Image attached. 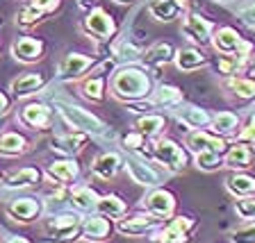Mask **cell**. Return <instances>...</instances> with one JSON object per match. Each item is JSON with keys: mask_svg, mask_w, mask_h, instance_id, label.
<instances>
[{"mask_svg": "<svg viewBox=\"0 0 255 243\" xmlns=\"http://www.w3.org/2000/svg\"><path fill=\"white\" fill-rule=\"evenodd\" d=\"M153 93V78L148 71L137 64H123L110 78V95L114 100L130 105L137 100H146Z\"/></svg>", "mask_w": 255, "mask_h": 243, "instance_id": "obj_1", "label": "cell"}, {"mask_svg": "<svg viewBox=\"0 0 255 243\" xmlns=\"http://www.w3.org/2000/svg\"><path fill=\"white\" fill-rule=\"evenodd\" d=\"M150 159L169 173H182L189 166V153L178 141L169 137H159L150 146Z\"/></svg>", "mask_w": 255, "mask_h": 243, "instance_id": "obj_2", "label": "cell"}, {"mask_svg": "<svg viewBox=\"0 0 255 243\" xmlns=\"http://www.w3.org/2000/svg\"><path fill=\"white\" fill-rule=\"evenodd\" d=\"M80 32L98 43H107L117 37L119 25H117V21H114V16H112L105 7L96 5L94 9L87 11L85 18L80 21Z\"/></svg>", "mask_w": 255, "mask_h": 243, "instance_id": "obj_3", "label": "cell"}, {"mask_svg": "<svg viewBox=\"0 0 255 243\" xmlns=\"http://www.w3.org/2000/svg\"><path fill=\"white\" fill-rule=\"evenodd\" d=\"M117 59H103V62H96V66L91 69L89 75H85L82 78V82H80V91H82V95H85L87 100L91 102H103L105 100V91H107V82H110V73H114L117 71Z\"/></svg>", "mask_w": 255, "mask_h": 243, "instance_id": "obj_4", "label": "cell"}, {"mask_svg": "<svg viewBox=\"0 0 255 243\" xmlns=\"http://www.w3.org/2000/svg\"><path fill=\"white\" fill-rule=\"evenodd\" d=\"M82 221L85 218L75 214H59V216L48 218L43 223V232L50 237V243H73L75 239L82 237Z\"/></svg>", "mask_w": 255, "mask_h": 243, "instance_id": "obj_5", "label": "cell"}, {"mask_svg": "<svg viewBox=\"0 0 255 243\" xmlns=\"http://www.w3.org/2000/svg\"><path fill=\"white\" fill-rule=\"evenodd\" d=\"M59 109V116L66 121V125L78 130V132H85V134H94V137H103L107 134V123H103L101 118L91 114V111L82 109V107H75V105H64L59 102L57 105Z\"/></svg>", "mask_w": 255, "mask_h": 243, "instance_id": "obj_6", "label": "cell"}, {"mask_svg": "<svg viewBox=\"0 0 255 243\" xmlns=\"http://www.w3.org/2000/svg\"><path fill=\"white\" fill-rule=\"evenodd\" d=\"M212 48L219 55H253V43L242 37L233 25H217L212 34Z\"/></svg>", "mask_w": 255, "mask_h": 243, "instance_id": "obj_7", "label": "cell"}, {"mask_svg": "<svg viewBox=\"0 0 255 243\" xmlns=\"http://www.w3.org/2000/svg\"><path fill=\"white\" fill-rule=\"evenodd\" d=\"M180 30L194 46L207 48V46H212V34H214V30H217V25H214L210 18H205L201 11L187 9L185 16H182V27Z\"/></svg>", "mask_w": 255, "mask_h": 243, "instance_id": "obj_8", "label": "cell"}, {"mask_svg": "<svg viewBox=\"0 0 255 243\" xmlns=\"http://www.w3.org/2000/svg\"><path fill=\"white\" fill-rule=\"evenodd\" d=\"M198 228V221L191 216H171L166 225L155 232V241L157 243H191L194 232Z\"/></svg>", "mask_w": 255, "mask_h": 243, "instance_id": "obj_9", "label": "cell"}, {"mask_svg": "<svg viewBox=\"0 0 255 243\" xmlns=\"http://www.w3.org/2000/svg\"><path fill=\"white\" fill-rule=\"evenodd\" d=\"M46 214V205L39 198H14L5 205V216L9 221L18 223V225H30V223H37L39 218Z\"/></svg>", "mask_w": 255, "mask_h": 243, "instance_id": "obj_10", "label": "cell"}, {"mask_svg": "<svg viewBox=\"0 0 255 243\" xmlns=\"http://www.w3.org/2000/svg\"><path fill=\"white\" fill-rule=\"evenodd\" d=\"M175 205H178V200H175L173 191L162 189V186H155V189H150L148 193L141 198L139 209L153 214V216L162 218V221H169V218L175 214Z\"/></svg>", "mask_w": 255, "mask_h": 243, "instance_id": "obj_11", "label": "cell"}, {"mask_svg": "<svg viewBox=\"0 0 255 243\" xmlns=\"http://www.w3.org/2000/svg\"><path fill=\"white\" fill-rule=\"evenodd\" d=\"M114 225H117V232H121L123 237L137 239V237H146V234H150V232H157V230L164 225V221L148 212H139V214H132V216L126 214V216L119 218Z\"/></svg>", "mask_w": 255, "mask_h": 243, "instance_id": "obj_12", "label": "cell"}, {"mask_svg": "<svg viewBox=\"0 0 255 243\" xmlns=\"http://www.w3.org/2000/svg\"><path fill=\"white\" fill-rule=\"evenodd\" d=\"M18 123L34 132H48L53 127V109L43 102H27L18 111Z\"/></svg>", "mask_w": 255, "mask_h": 243, "instance_id": "obj_13", "label": "cell"}, {"mask_svg": "<svg viewBox=\"0 0 255 243\" xmlns=\"http://www.w3.org/2000/svg\"><path fill=\"white\" fill-rule=\"evenodd\" d=\"M96 66V59L91 55L82 53H69L64 55L62 62L57 64V78L66 80V82H78L87 75V71Z\"/></svg>", "mask_w": 255, "mask_h": 243, "instance_id": "obj_14", "label": "cell"}, {"mask_svg": "<svg viewBox=\"0 0 255 243\" xmlns=\"http://www.w3.org/2000/svg\"><path fill=\"white\" fill-rule=\"evenodd\" d=\"M11 57L21 64H37L46 57V41L32 34H23V37L14 39L11 43Z\"/></svg>", "mask_w": 255, "mask_h": 243, "instance_id": "obj_15", "label": "cell"}, {"mask_svg": "<svg viewBox=\"0 0 255 243\" xmlns=\"http://www.w3.org/2000/svg\"><path fill=\"white\" fill-rule=\"evenodd\" d=\"M187 148L194 155L203 153V150H212V153L226 155L230 148V141L219 137V134H214L212 130H191V132L187 134Z\"/></svg>", "mask_w": 255, "mask_h": 243, "instance_id": "obj_16", "label": "cell"}, {"mask_svg": "<svg viewBox=\"0 0 255 243\" xmlns=\"http://www.w3.org/2000/svg\"><path fill=\"white\" fill-rule=\"evenodd\" d=\"M114 230H117V225L112 223L110 216L94 214V216L82 221V237L80 239H85L87 243H105L114 234Z\"/></svg>", "mask_w": 255, "mask_h": 243, "instance_id": "obj_17", "label": "cell"}, {"mask_svg": "<svg viewBox=\"0 0 255 243\" xmlns=\"http://www.w3.org/2000/svg\"><path fill=\"white\" fill-rule=\"evenodd\" d=\"M43 177H48L57 186H71L80 177V164L73 157L57 159L53 164H48V168L43 170Z\"/></svg>", "mask_w": 255, "mask_h": 243, "instance_id": "obj_18", "label": "cell"}, {"mask_svg": "<svg viewBox=\"0 0 255 243\" xmlns=\"http://www.w3.org/2000/svg\"><path fill=\"white\" fill-rule=\"evenodd\" d=\"M173 64H175V69L182 71V73H194V71H201V69H205V66H210L212 59H210V55H207L203 48L187 46L175 53Z\"/></svg>", "mask_w": 255, "mask_h": 243, "instance_id": "obj_19", "label": "cell"}, {"mask_svg": "<svg viewBox=\"0 0 255 243\" xmlns=\"http://www.w3.org/2000/svg\"><path fill=\"white\" fill-rule=\"evenodd\" d=\"M126 170H128V175L132 177V182H137L139 186L155 189V186L162 184V177H159L157 170H155L148 162H141V159H137V157L126 159Z\"/></svg>", "mask_w": 255, "mask_h": 243, "instance_id": "obj_20", "label": "cell"}, {"mask_svg": "<svg viewBox=\"0 0 255 243\" xmlns=\"http://www.w3.org/2000/svg\"><path fill=\"white\" fill-rule=\"evenodd\" d=\"M43 170L37 166H23V168L9 170L7 175H2V184L7 189H34L37 184H41Z\"/></svg>", "mask_w": 255, "mask_h": 243, "instance_id": "obj_21", "label": "cell"}, {"mask_svg": "<svg viewBox=\"0 0 255 243\" xmlns=\"http://www.w3.org/2000/svg\"><path fill=\"white\" fill-rule=\"evenodd\" d=\"M253 159H255L253 146L242 143V141H233L228 153L223 155V166L230 170H249L253 166Z\"/></svg>", "mask_w": 255, "mask_h": 243, "instance_id": "obj_22", "label": "cell"}, {"mask_svg": "<svg viewBox=\"0 0 255 243\" xmlns=\"http://www.w3.org/2000/svg\"><path fill=\"white\" fill-rule=\"evenodd\" d=\"M46 84H48V78L43 73H23L11 80L9 91L14 95V100H21V98H30V95L39 93Z\"/></svg>", "mask_w": 255, "mask_h": 243, "instance_id": "obj_23", "label": "cell"}, {"mask_svg": "<svg viewBox=\"0 0 255 243\" xmlns=\"http://www.w3.org/2000/svg\"><path fill=\"white\" fill-rule=\"evenodd\" d=\"M175 121L182 123L187 130H205L207 125H212V116L198 105H178Z\"/></svg>", "mask_w": 255, "mask_h": 243, "instance_id": "obj_24", "label": "cell"}, {"mask_svg": "<svg viewBox=\"0 0 255 243\" xmlns=\"http://www.w3.org/2000/svg\"><path fill=\"white\" fill-rule=\"evenodd\" d=\"M175 53H178V48L171 41H157V43H153L146 53H141V62L146 64V66H150V69H162V66L173 64Z\"/></svg>", "mask_w": 255, "mask_h": 243, "instance_id": "obj_25", "label": "cell"}, {"mask_svg": "<svg viewBox=\"0 0 255 243\" xmlns=\"http://www.w3.org/2000/svg\"><path fill=\"white\" fill-rule=\"evenodd\" d=\"M30 150V139L18 130H0V157H21Z\"/></svg>", "mask_w": 255, "mask_h": 243, "instance_id": "obj_26", "label": "cell"}, {"mask_svg": "<svg viewBox=\"0 0 255 243\" xmlns=\"http://www.w3.org/2000/svg\"><path fill=\"white\" fill-rule=\"evenodd\" d=\"M123 166H126V159L119 153H103L94 159L91 173H94L98 180H114Z\"/></svg>", "mask_w": 255, "mask_h": 243, "instance_id": "obj_27", "label": "cell"}, {"mask_svg": "<svg viewBox=\"0 0 255 243\" xmlns=\"http://www.w3.org/2000/svg\"><path fill=\"white\" fill-rule=\"evenodd\" d=\"M251 55H219L214 59L212 66L219 75L223 78H233V75H246V66H249Z\"/></svg>", "mask_w": 255, "mask_h": 243, "instance_id": "obj_28", "label": "cell"}, {"mask_svg": "<svg viewBox=\"0 0 255 243\" xmlns=\"http://www.w3.org/2000/svg\"><path fill=\"white\" fill-rule=\"evenodd\" d=\"M226 189L235 198L255 196V177L246 170H230V175L226 177Z\"/></svg>", "mask_w": 255, "mask_h": 243, "instance_id": "obj_29", "label": "cell"}, {"mask_svg": "<svg viewBox=\"0 0 255 243\" xmlns=\"http://www.w3.org/2000/svg\"><path fill=\"white\" fill-rule=\"evenodd\" d=\"M223 86L233 93L237 100H255V80L249 75H233V78H223Z\"/></svg>", "mask_w": 255, "mask_h": 243, "instance_id": "obj_30", "label": "cell"}, {"mask_svg": "<svg viewBox=\"0 0 255 243\" xmlns=\"http://www.w3.org/2000/svg\"><path fill=\"white\" fill-rule=\"evenodd\" d=\"M239 127H242L239 125V116L235 111H219V114L212 116V132L228 139V141H233L239 134Z\"/></svg>", "mask_w": 255, "mask_h": 243, "instance_id": "obj_31", "label": "cell"}, {"mask_svg": "<svg viewBox=\"0 0 255 243\" xmlns=\"http://www.w3.org/2000/svg\"><path fill=\"white\" fill-rule=\"evenodd\" d=\"M98 193L91 186H78V189L69 191V202L78 214H87V212H96V202H98Z\"/></svg>", "mask_w": 255, "mask_h": 243, "instance_id": "obj_32", "label": "cell"}, {"mask_svg": "<svg viewBox=\"0 0 255 243\" xmlns=\"http://www.w3.org/2000/svg\"><path fill=\"white\" fill-rule=\"evenodd\" d=\"M87 141H89V134L78 132V130H75L73 134H66V137L53 139V150H59V153L66 155V157H73V155H78V153H82V150H85Z\"/></svg>", "mask_w": 255, "mask_h": 243, "instance_id": "obj_33", "label": "cell"}, {"mask_svg": "<svg viewBox=\"0 0 255 243\" xmlns=\"http://www.w3.org/2000/svg\"><path fill=\"white\" fill-rule=\"evenodd\" d=\"M96 214H103V216L110 218H123L128 214V202L123 200L117 193H107V196H101L98 202H96Z\"/></svg>", "mask_w": 255, "mask_h": 243, "instance_id": "obj_34", "label": "cell"}, {"mask_svg": "<svg viewBox=\"0 0 255 243\" xmlns=\"http://www.w3.org/2000/svg\"><path fill=\"white\" fill-rule=\"evenodd\" d=\"M134 127H137L146 139H153L155 141V139H159L164 134L166 118L159 116V114H141V116L137 118V123H134Z\"/></svg>", "mask_w": 255, "mask_h": 243, "instance_id": "obj_35", "label": "cell"}, {"mask_svg": "<svg viewBox=\"0 0 255 243\" xmlns=\"http://www.w3.org/2000/svg\"><path fill=\"white\" fill-rule=\"evenodd\" d=\"M148 14L159 23H171L182 14V9L175 0H150L148 2Z\"/></svg>", "mask_w": 255, "mask_h": 243, "instance_id": "obj_36", "label": "cell"}, {"mask_svg": "<svg viewBox=\"0 0 255 243\" xmlns=\"http://www.w3.org/2000/svg\"><path fill=\"white\" fill-rule=\"evenodd\" d=\"M182 100H185L182 91L173 84H159L150 93V102L155 107H178V105H182Z\"/></svg>", "mask_w": 255, "mask_h": 243, "instance_id": "obj_37", "label": "cell"}, {"mask_svg": "<svg viewBox=\"0 0 255 243\" xmlns=\"http://www.w3.org/2000/svg\"><path fill=\"white\" fill-rule=\"evenodd\" d=\"M46 16H48L46 11H41L39 7L32 5V2H25L21 9L16 11V25L23 27V30H32V27H37Z\"/></svg>", "mask_w": 255, "mask_h": 243, "instance_id": "obj_38", "label": "cell"}, {"mask_svg": "<svg viewBox=\"0 0 255 243\" xmlns=\"http://www.w3.org/2000/svg\"><path fill=\"white\" fill-rule=\"evenodd\" d=\"M194 162H196V166L201 170H205V173H214V170H219L223 166V155L212 153V150H203V153L194 155Z\"/></svg>", "mask_w": 255, "mask_h": 243, "instance_id": "obj_39", "label": "cell"}, {"mask_svg": "<svg viewBox=\"0 0 255 243\" xmlns=\"http://www.w3.org/2000/svg\"><path fill=\"white\" fill-rule=\"evenodd\" d=\"M117 62L119 64H134V62H139V59H141V50H139L137 46H134V43H130V41H123L121 46L117 48Z\"/></svg>", "mask_w": 255, "mask_h": 243, "instance_id": "obj_40", "label": "cell"}, {"mask_svg": "<svg viewBox=\"0 0 255 243\" xmlns=\"http://www.w3.org/2000/svg\"><path fill=\"white\" fill-rule=\"evenodd\" d=\"M233 243H255V221H244L230 234Z\"/></svg>", "mask_w": 255, "mask_h": 243, "instance_id": "obj_41", "label": "cell"}, {"mask_svg": "<svg viewBox=\"0 0 255 243\" xmlns=\"http://www.w3.org/2000/svg\"><path fill=\"white\" fill-rule=\"evenodd\" d=\"M235 214L242 221H255V196L237 198L235 200Z\"/></svg>", "mask_w": 255, "mask_h": 243, "instance_id": "obj_42", "label": "cell"}, {"mask_svg": "<svg viewBox=\"0 0 255 243\" xmlns=\"http://www.w3.org/2000/svg\"><path fill=\"white\" fill-rule=\"evenodd\" d=\"M146 141H148V139L143 137L139 130H134V132H130V134H126V137H123V148L130 150V153L141 155V153H143V146H146Z\"/></svg>", "mask_w": 255, "mask_h": 243, "instance_id": "obj_43", "label": "cell"}, {"mask_svg": "<svg viewBox=\"0 0 255 243\" xmlns=\"http://www.w3.org/2000/svg\"><path fill=\"white\" fill-rule=\"evenodd\" d=\"M11 107H14V95L0 89V125H2L5 118L11 114ZM0 130H2V127H0Z\"/></svg>", "mask_w": 255, "mask_h": 243, "instance_id": "obj_44", "label": "cell"}, {"mask_svg": "<svg viewBox=\"0 0 255 243\" xmlns=\"http://www.w3.org/2000/svg\"><path fill=\"white\" fill-rule=\"evenodd\" d=\"M233 141L249 143V146H253V148H255V123H251V121H249V125L242 127V130H239V134L233 139Z\"/></svg>", "mask_w": 255, "mask_h": 243, "instance_id": "obj_45", "label": "cell"}, {"mask_svg": "<svg viewBox=\"0 0 255 243\" xmlns=\"http://www.w3.org/2000/svg\"><path fill=\"white\" fill-rule=\"evenodd\" d=\"M27 2H32L34 7H39L41 11H46L48 16L55 14V11H59V7H62V0H27Z\"/></svg>", "mask_w": 255, "mask_h": 243, "instance_id": "obj_46", "label": "cell"}, {"mask_svg": "<svg viewBox=\"0 0 255 243\" xmlns=\"http://www.w3.org/2000/svg\"><path fill=\"white\" fill-rule=\"evenodd\" d=\"M239 18H242V23H244V25L255 27V0H251L249 5L239 9Z\"/></svg>", "mask_w": 255, "mask_h": 243, "instance_id": "obj_47", "label": "cell"}, {"mask_svg": "<svg viewBox=\"0 0 255 243\" xmlns=\"http://www.w3.org/2000/svg\"><path fill=\"white\" fill-rule=\"evenodd\" d=\"M0 243H34V241L27 237H5V239H0Z\"/></svg>", "mask_w": 255, "mask_h": 243, "instance_id": "obj_48", "label": "cell"}, {"mask_svg": "<svg viewBox=\"0 0 255 243\" xmlns=\"http://www.w3.org/2000/svg\"><path fill=\"white\" fill-rule=\"evenodd\" d=\"M175 2L180 5V9H182V11H187V9H189V0H175Z\"/></svg>", "mask_w": 255, "mask_h": 243, "instance_id": "obj_49", "label": "cell"}, {"mask_svg": "<svg viewBox=\"0 0 255 243\" xmlns=\"http://www.w3.org/2000/svg\"><path fill=\"white\" fill-rule=\"evenodd\" d=\"M114 2H117V5H132L134 0H114Z\"/></svg>", "mask_w": 255, "mask_h": 243, "instance_id": "obj_50", "label": "cell"}, {"mask_svg": "<svg viewBox=\"0 0 255 243\" xmlns=\"http://www.w3.org/2000/svg\"><path fill=\"white\" fill-rule=\"evenodd\" d=\"M219 2H228V0H219Z\"/></svg>", "mask_w": 255, "mask_h": 243, "instance_id": "obj_51", "label": "cell"}, {"mask_svg": "<svg viewBox=\"0 0 255 243\" xmlns=\"http://www.w3.org/2000/svg\"><path fill=\"white\" fill-rule=\"evenodd\" d=\"M0 184H2V175H0Z\"/></svg>", "mask_w": 255, "mask_h": 243, "instance_id": "obj_52", "label": "cell"}, {"mask_svg": "<svg viewBox=\"0 0 255 243\" xmlns=\"http://www.w3.org/2000/svg\"><path fill=\"white\" fill-rule=\"evenodd\" d=\"M0 27H2V18H0Z\"/></svg>", "mask_w": 255, "mask_h": 243, "instance_id": "obj_53", "label": "cell"}]
</instances>
